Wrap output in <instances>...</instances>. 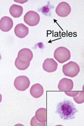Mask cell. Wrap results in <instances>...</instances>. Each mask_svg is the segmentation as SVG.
<instances>
[{
    "instance_id": "6da1fadb",
    "label": "cell",
    "mask_w": 84,
    "mask_h": 126,
    "mask_svg": "<svg viewBox=\"0 0 84 126\" xmlns=\"http://www.w3.org/2000/svg\"><path fill=\"white\" fill-rule=\"evenodd\" d=\"M77 110L75 105L70 101L65 100L58 104L56 113L59 115L60 118L64 120L74 119Z\"/></svg>"
},
{
    "instance_id": "7a4b0ae2",
    "label": "cell",
    "mask_w": 84,
    "mask_h": 126,
    "mask_svg": "<svg viewBox=\"0 0 84 126\" xmlns=\"http://www.w3.org/2000/svg\"><path fill=\"white\" fill-rule=\"evenodd\" d=\"M54 57L59 63H63L70 60L71 52L66 47H60L57 48L54 52Z\"/></svg>"
},
{
    "instance_id": "3957f363",
    "label": "cell",
    "mask_w": 84,
    "mask_h": 126,
    "mask_svg": "<svg viewBox=\"0 0 84 126\" xmlns=\"http://www.w3.org/2000/svg\"><path fill=\"white\" fill-rule=\"evenodd\" d=\"M80 72V66L75 62H69L63 67V72L66 76L74 78L78 75Z\"/></svg>"
},
{
    "instance_id": "277c9868",
    "label": "cell",
    "mask_w": 84,
    "mask_h": 126,
    "mask_svg": "<svg viewBox=\"0 0 84 126\" xmlns=\"http://www.w3.org/2000/svg\"><path fill=\"white\" fill-rule=\"evenodd\" d=\"M40 20L39 14L34 11H29L25 15V23L30 26H34L39 24Z\"/></svg>"
},
{
    "instance_id": "5b68a950",
    "label": "cell",
    "mask_w": 84,
    "mask_h": 126,
    "mask_svg": "<svg viewBox=\"0 0 84 126\" xmlns=\"http://www.w3.org/2000/svg\"><path fill=\"white\" fill-rule=\"evenodd\" d=\"M14 84L17 90L19 91H25L30 85V81L26 76H19L16 78Z\"/></svg>"
},
{
    "instance_id": "8992f818",
    "label": "cell",
    "mask_w": 84,
    "mask_h": 126,
    "mask_svg": "<svg viewBox=\"0 0 84 126\" xmlns=\"http://www.w3.org/2000/svg\"><path fill=\"white\" fill-rule=\"evenodd\" d=\"M56 12L59 17H67L71 13V6L66 2H62L57 6Z\"/></svg>"
},
{
    "instance_id": "52a82bcc",
    "label": "cell",
    "mask_w": 84,
    "mask_h": 126,
    "mask_svg": "<svg viewBox=\"0 0 84 126\" xmlns=\"http://www.w3.org/2000/svg\"><path fill=\"white\" fill-rule=\"evenodd\" d=\"M17 58L22 62H30L33 58V53L28 48H23L19 52Z\"/></svg>"
},
{
    "instance_id": "ba28073f",
    "label": "cell",
    "mask_w": 84,
    "mask_h": 126,
    "mask_svg": "<svg viewBox=\"0 0 84 126\" xmlns=\"http://www.w3.org/2000/svg\"><path fill=\"white\" fill-rule=\"evenodd\" d=\"M43 69L47 72H53L57 69L58 64L53 59L48 58L45 59L43 63Z\"/></svg>"
},
{
    "instance_id": "9c48e42d",
    "label": "cell",
    "mask_w": 84,
    "mask_h": 126,
    "mask_svg": "<svg viewBox=\"0 0 84 126\" xmlns=\"http://www.w3.org/2000/svg\"><path fill=\"white\" fill-rule=\"evenodd\" d=\"M74 87V83L72 80L67 78H63L59 81L58 88L60 91H71Z\"/></svg>"
},
{
    "instance_id": "30bf717a",
    "label": "cell",
    "mask_w": 84,
    "mask_h": 126,
    "mask_svg": "<svg viewBox=\"0 0 84 126\" xmlns=\"http://www.w3.org/2000/svg\"><path fill=\"white\" fill-rule=\"evenodd\" d=\"M13 24V21L10 17H3L0 20V29L3 32H9L12 29Z\"/></svg>"
},
{
    "instance_id": "8fae6325",
    "label": "cell",
    "mask_w": 84,
    "mask_h": 126,
    "mask_svg": "<svg viewBox=\"0 0 84 126\" xmlns=\"http://www.w3.org/2000/svg\"><path fill=\"white\" fill-rule=\"evenodd\" d=\"M14 33L17 37L21 39L24 38L28 34V28L23 23H19L15 26Z\"/></svg>"
},
{
    "instance_id": "7c38bea8",
    "label": "cell",
    "mask_w": 84,
    "mask_h": 126,
    "mask_svg": "<svg viewBox=\"0 0 84 126\" xmlns=\"http://www.w3.org/2000/svg\"><path fill=\"white\" fill-rule=\"evenodd\" d=\"M30 93L32 96L35 98H39L44 94V88L41 84L36 83L32 86Z\"/></svg>"
},
{
    "instance_id": "4fadbf2b",
    "label": "cell",
    "mask_w": 84,
    "mask_h": 126,
    "mask_svg": "<svg viewBox=\"0 0 84 126\" xmlns=\"http://www.w3.org/2000/svg\"><path fill=\"white\" fill-rule=\"evenodd\" d=\"M35 118L40 123H46L47 120V109L40 108L36 110L35 113Z\"/></svg>"
},
{
    "instance_id": "5bb4252c",
    "label": "cell",
    "mask_w": 84,
    "mask_h": 126,
    "mask_svg": "<svg viewBox=\"0 0 84 126\" xmlns=\"http://www.w3.org/2000/svg\"><path fill=\"white\" fill-rule=\"evenodd\" d=\"M23 11V7L16 4L12 5L9 9L10 14L14 18L20 17L22 15Z\"/></svg>"
},
{
    "instance_id": "9a60e30c",
    "label": "cell",
    "mask_w": 84,
    "mask_h": 126,
    "mask_svg": "<svg viewBox=\"0 0 84 126\" xmlns=\"http://www.w3.org/2000/svg\"><path fill=\"white\" fill-rule=\"evenodd\" d=\"M30 65V62L28 63H23L20 62L16 58L15 60V65L16 67L20 70H25L27 69Z\"/></svg>"
},
{
    "instance_id": "2e32d148",
    "label": "cell",
    "mask_w": 84,
    "mask_h": 126,
    "mask_svg": "<svg viewBox=\"0 0 84 126\" xmlns=\"http://www.w3.org/2000/svg\"><path fill=\"white\" fill-rule=\"evenodd\" d=\"M73 99L75 102L77 103L82 104L84 102V91L80 92L79 91L78 94L75 96H73Z\"/></svg>"
},
{
    "instance_id": "e0dca14e",
    "label": "cell",
    "mask_w": 84,
    "mask_h": 126,
    "mask_svg": "<svg viewBox=\"0 0 84 126\" xmlns=\"http://www.w3.org/2000/svg\"><path fill=\"white\" fill-rule=\"evenodd\" d=\"M30 125L31 126H44L46 125V123H40L39 122H37V120L36 121V119L35 118V116H33L32 119H31V122H30Z\"/></svg>"
},
{
    "instance_id": "ac0fdd59",
    "label": "cell",
    "mask_w": 84,
    "mask_h": 126,
    "mask_svg": "<svg viewBox=\"0 0 84 126\" xmlns=\"http://www.w3.org/2000/svg\"><path fill=\"white\" fill-rule=\"evenodd\" d=\"M78 92H79V91H75V92L66 91V92H65V93L66 95H67L70 96H72V97L76 96L78 94Z\"/></svg>"
},
{
    "instance_id": "d6986e66",
    "label": "cell",
    "mask_w": 84,
    "mask_h": 126,
    "mask_svg": "<svg viewBox=\"0 0 84 126\" xmlns=\"http://www.w3.org/2000/svg\"><path fill=\"white\" fill-rule=\"evenodd\" d=\"M2 99V96L1 94H0V103L1 102Z\"/></svg>"
}]
</instances>
